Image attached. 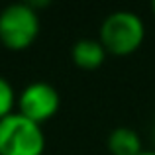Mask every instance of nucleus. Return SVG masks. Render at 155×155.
Returning <instances> with one entry per match:
<instances>
[{
	"label": "nucleus",
	"instance_id": "nucleus-9",
	"mask_svg": "<svg viewBox=\"0 0 155 155\" xmlns=\"http://www.w3.org/2000/svg\"><path fill=\"white\" fill-rule=\"evenodd\" d=\"M151 10H153V14H155V0H153V4H151Z\"/></svg>",
	"mask_w": 155,
	"mask_h": 155
},
{
	"label": "nucleus",
	"instance_id": "nucleus-3",
	"mask_svg": "<svg viewBox=\"0 0 155 155\" xmlns=\"http://www.w3.org/2000/svg\"><path fill=\"white\" fill-rule=\"evenodd\" d=\"M39 34V16L34 4H10L0 12V41L12 51H24Z\"/></svg>",
	"mask_w": 155,
	"mask_h": 155
},
{
	"label": "nucleus",
	"instance_id": "nucleus-4",
	"mask_svg": "<svg viewBox=\"0 0 155 155\" xmlns=\"http://www.w3.org/2000/svg\"><path fill=\"white\" fill-rule=\"evenodd\" d=\"M61 98L57 88L43 81H35V83L28 84L18 96V112L38 124L55 116Z\"/></svg>",
	"mask_w": 155,
	"mask_h": 155
},
{
	"label": "nucleus",
	"instance_id": "nucleus-5",
	"mask_svg": "<svg viewBox=\"0 0 155 155\" xmlns=\"http://www.w3.org/2000/svg\"><path fill=\"white\" fill-rule=\"evenodd\" d=\"M73 61H75L77 67L92 71V69H98L106 59V49L100 43V39H79V41L73 45Z\"/></svg>",
	"mask_w": 155,
	"mask_h": 155
},
{
	"label": "nucleus",
	"instance_id": "nucleus-1",
	"mask_svg": "<svg viewBox=\"0 0 155 155\" xmlns=\"http://www.w3.org/2000/svg\"><path fill=\"white\" fill-rule=\"evenodd\" d=\"M45 134L38 122L14 112L0 120V155H43Z\"/></svg>",
	"mask_w": 155,
	"mask_h": 155
},
{
	"label": "nucleus",
	"instance_id": "nucleus-7",
	"mask_svg": "<svg viewBox=\"0 0 155 155\" xmlns=\"http://www.w3.org/2000/svg\"><path fill=\"white\" fill-rule=\"evenodd\" d=\"M14 106H16V92L12 84L0 75V120L14 114Z\"/></svg>",
	"mask_w": 155,
	"mask_h": 155
},
{
	"label": "nucleus",
	"instance_id": "nucleus-8",
	"mask_svg": "<svg viewBox=\"0 0 155 155\" xmlns=\"http://www.w3.org/2000/svg\"><path fill=\"white\" fill-rule=\"evenodd\" d=\"M140 155H155V151H141Z\"/></svg>",
	"mask_w": 155,
	"mask_h": 155
},
{
	"label": "nucleus",
	"instance_id": "nucleus-2",
	"mask_svg": "<svg viewBox=\"0 0 155 155\" xmlns=\"http://www.w3.org/2000/svg\"><path fill=\"white\" fill-rule=\"evenodd\" d=\"M145 38L143 20L130 10H118L106 16L100 28V43L106 53L130 55L137 51Z\"/></svg>",
	"mask_w": 155,
	"mask_h": 155
},
{
	"label": "nucleus",
	"instance_id": "nucleus-6",
	"mask_svg": "<svg viewBox=\"0 0 155 155\" xmlns=\"http://www.w3.org/2000/svg\"><path fill=\"white\" fill-rule=\"evenodd\" d=\"M108 149L112 155H140L141 149V140L132 128H120L112 130L108 136Z\"/></svg>",
	"mask_w": 155,
	"mask_h": 155
}]
</instances>
